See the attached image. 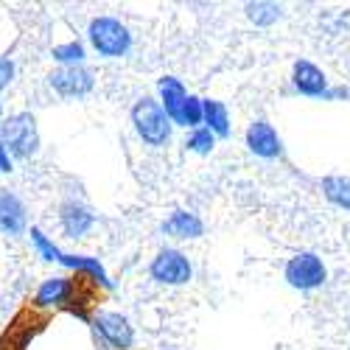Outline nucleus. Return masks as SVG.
Masks as SVG:
<instances>
[{
    "mask_svg": "<svg viewBox=\"0 0 350 350\" xmlns=\"http://www.w3.org/2000/svg\"><path fill=\"white\" fill-rule=\"evenodd\" d=\"M0 143L6 146V152L20 157V160H28L37 146H40V132H37V121L31 112H17L12 118L0 126Z\"/></svg>",
    "mask_w": 350,
    "mask_h": 350,
    "instance_id": "f257e3e1",
    "label": "nucleus"
},
{
    "mask_svg": "<svg viewBox=\"0 0 350 350\" xmlns=\"http://www.w3.org/2000/svg\"><path fill=\"white\" fill-rule=\"evenodd\" d=\"M132 124L137 129V135L149 143V146H163L171 137V121L165 109L160 107V101L143 96L135 107H132Z\"/></svg>",
    "mask_w": 350,
    "mask_h": 350,
    "instance_id": "f03ea898",
    "label": "nucleus"
},
{
    "mask_svg": "<svg viewBox=\"0 0 350 350\" xmlns=\"http://www.w3.org/2000/svg\"><path fill=\"white\" fill-rule=\"evenodd\" d=\"M90 42L101 56H124L132 45L129 28L112 17H96L90 23Z\"/></svg>",
    "mask_w": 350,
    "mask_h": 350,
    "instance_id": "7ed1b4c3",
    "label": "nucleus"
},
{
    "mask_svg": "<svg viewBox=\"0 0 350 350\" xmlns=\"http://www.w3.org/2000/svg\"><path fill=\"white\" fill-rule=\"evenodd\" d=\"M325 275H328L325 272V264L314 252H300V255H295L286 264V280L295 286V288H303V291L323 286L325 283Z\"/></svg>",
    "mask_w": 350,
    "mask_h": 350,
    "instance_id": "20e7f679",
    "label": "nucleus"
},
{
    "mask_svg": "<svg viewBox=\"0 0 350 350\" xmlns=\"http://www.w3.org/2000/svg\"><path fill=\"white\" fill-rule=\"evenodd\" d=\"M193 275L191 260L180 252V250H163L154 260H152V278L168 286H183L188 283Z\"/></svg>",
    "mask_w": 350,
    "mask_h": 350,
    "instance_id": "39448f33",
    "label": "nucleus"
},
{
    "mask_svg": "<svg viewBox=\"0 0 350 350\" xmlns=\"http://www.w3.org/2000/svg\"><path fill=\"white\" fill-rule=\"evenodd\" d=\"M48 79H51L53 90L59 93V96H65V98H81V96L90 93L93 84H96L93 73L87 70V68H81V65L59 68V70H53Z\"/></svg>",
    "mask_w": 350,
    "mask_h": 350,
    "instance_id": "423d86ee",
    "label": "nucleus"
},
{
    "mask_svg": "<svg viewBox=\"0 0 350 350\" xmlns=\"http://www.w3.org/2000/svg\"><path fill=\"white\" fill-rule=\"evenodd\" d=\"M247 146H250V152L258 154V157H264V160H272L283 152V146H280V137L275 132L272 124L267 121H255L250 129H247Z\"/></svg>",
    "mask_w": 350,
    "mask_h": 350,
    "instance_id": "0eeeda50",
    "label": "nucleus"
},
{
    "mask_svg": "<svg viewBox=\"0 0 350 350\" xmlns=\"http://www.w3.org/2000/svg\"><path fill=\"white\" fill-rule=\"evenodd\" d=\"M96 328H98V334H101L112 347H121V350L132 347L135 334H132V325H129L126 317L112 314V311H104V314L96 317Z\"/></svg>",
    "mask_w": 350,
    "mask_h": 350,
    "instance_id": "6e6552de",
    "label": "nucleus"
},
{
    "mask_svg": "<svg viewBox=\"0 0 350 350\" xmlns=\"http://www.w3.org/2000/svg\"><path fill=\"white\" fill-rule=\"evenodd\" d=\"M295 87H297V90H300L303 96H314V98L325 96V98H331V90H328V79H325V73L319 70L317 65L306 62V59L295 62Z\"/></svg>",
    "mask_w": 350,
    "mask_h": 350,
    "instance_id": "1a4fd4ad",
    "label": "nucleus"
},
{
    "mask_svg": "<svg viewBox=\"0 0 350 350\" xmlns=\"http://www.w3.org/2000/svg\"><path fill=\"white\" fill-rule=\"evenodd\" d=\"M185 98H188V93H185V87H183L180 79H174V76H163L160 79V107L165 109L171 124H180L183 121Z\"/></svg>",
    "mask_w": 350,
    "mask_h": 350,
    "instance_id": "9d476101",
    "label": "nucleus"
},
{
    "mask_svg": "<svg viewBox=\"0 0 350 350\" xmlns=\"http://www.w3.org/2000/svg\"><path fill=\"white\" fill-rule=\"evenodd\" d=\"M25 230V205L9 191H0V232L20 236Z\"/></svg>",
    "mask_w": 350,
    "mask_h": 350,
    "instance_id": "9b49d317",
    "label": "nucleus"
},
{
    "mask_svg": "<svg viewBox=\"0 0 350 350\" xmlns=\"http://www.w3.org/2000/svg\"><path fill=\"white\" fill-rule=\"evenodd\" d=\"M59 221H62V230L68 232L70 239H81V236H87V232L93 230L96 216L84 205H79V202H65L62 211H59Z\"/></svg>",
    "mask_w": 350,
    "mask_h": 350,
    "instance_id": "f8f14e48",
    "label": "nucleus"
},
{
    "mask_svg": "<svg viewBox=\"0 0 350 350\" xmlns=\"http://www.w3.org/2000/svg\"><path fill=\"white\" fill-rule=\"evenodd\" d=\"M163 232H168L174 239H199L205 232V224L188 211H174L171 219L163 221Z\"/></svg>",
    "mask_w": 350,
    "mask_h": 350,
    "instance_id": "ddd939ff",
    "label": "nucleus"
},
{
    "mask_svg": "<svg viewBox=\"0 0 350 350\" xmlns=\"http://www.w3.org/2000/svg\"><path fill=\"white\" fill-rule=\"evenodd\" d=\"M76 283L68 278H48L37 291V306H62L73 297Z\"/></svg>",
    "mask_w": 350,
    "mask_h": 350,
    "instance_id": "4468645a",
    "label": "nucleus"
},
{
    "mask_svg": "<svg viewBox=\"0 0 350 350\" xmlns=\"http://www.w3.org/2000/svg\"><path fill=\"white\" fill-rule=\"evenodd\" d=\"M202 121H205L213 132V137H227L230 135V115H227V107L221 101H202Z\"/></svg>",
    "mask_w": 350,
    "mask_h": 350,
    "instance_id": "2eb2a0df",
    "label": "nucleus"
},
{
    "mask_svg": "<svg viewBox=\"0 0 350 350\" xmlns=\"http://www.w3.org/2000/svg\"><path fill=\"white\" fill-rule=\"evenodd\" d=\"M323 193L328 202H334L336 208L350 211V177H325L323 180Z\"/></svg>",
    "mask_w": 350,
    "mask_h": 350,
    "instance_id": "dca6fc26",
    "label": "nucleus"
},
{
    "mask_svg": "<svg viewBox=\"0 0 350 350\" xmlns=\"http://www.w3.org/2000/svg\"><path fill=\"white\" fill-rule=\"evenodd\" d=\"M247 17L255 25H272L280 17V6L278 3H250L247 6Z\"/></svg>",
    "mask_w": 350,
    "mask_h": 350,
    "instance_id": "f3484780",
    "label": "nucleus"
},
{
    "mask_svg": "<svg viewBox=\"0 0 350 350\" xmlns=\"http://www.w3.org/2000/svg\"><path fill=\"white\" fill-rule=\"evenodd\" d=\"M51 56H53L56 62H65V68H68V65H81V62H84V45H81V42L56 45V48L51 51Z\"/></svg>",
    "mask_w": 350,
    "mask_h": 350,
    "instance_id": "a211bd4d",
    "label": "nucleus"
},
{
    "mask_svg": "<svg viewBox=\"0 0 350 350\" xmlns=\"http://www.w3.org/2000/svg\"><path fill=\"white\" fill-rule=\"evenodd\" d=\"M185 146H188L191 152H196V154H211V149H213V132L202 126V129H196V132L188 137Z\"/></svg>",
    "mask_w": 350,
    "mask_h": 350,
    "instance_id": "6ab92c4d",
    "label": "nucleus"
},
{
    "mask_svg": "<svg viewBox=\"0 0 350 350\" xmlns=\"http://www.w3.org/2000/svg\"><path fill=\"white\" fill-rule=\"evenodd\" d=\"M183 126H199L202 124V98L196 96H188L185 98V107H183Z\"/></svg>",
    "mask_w": 350,
    "mask_h": 350,
    "instance_id": "aec40b11",
    "label": "nucleus"
},
{
    "mask_svg": "<svg viewBox=\"0 0 350 350\" xmlns=\"http://www.w3.org/2000/svg\"><path fill=\"white\" fill-rule=\"evenodd\" d=\"M31 241L37 244V250H40V255H42L45 260H56V258H59V250H56V247L48 241V236H45L40 227H31Z\"/></svg>",
    "mask_w": 350,
    "mask_h": 350,
    "instance_id": "412c9836",
    "label": "nucleus"
},
{
    "mask_svg": "<svg viewBox=\"0 0 350 350\" xmlns=\"http://www.w3.org/2000/svg\"><path fill=\"white\" fill-rule=\"evenodd\" d=\"M12 79H14V62L12 59H0V90L9 87Z\"/></svg>",
    "mask_w": 350,
    "mask_h": 350,
    "instance_id": "4be33fe9",
    "label": "nucleus"
},
{
    "mask_svg": "<svg viewBox=\"0 0 350 350\" xmlns=\"http://www.w3.org/2000/svg\"><path fill=\"white\" fill-rule=\"evenodd\" d=\"M0 171H3V174L12 171V157H9V152H6L3 143H0Z\"/></svg>",
    "mask_w": 350,
    "mask_h": 350,
    "instance_id": "5701e85b",
    "label": "nucleus"
}]
</instances>
